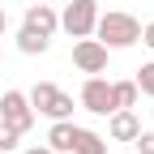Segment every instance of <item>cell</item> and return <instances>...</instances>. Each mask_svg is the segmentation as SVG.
I'll list each match as a JSON object with an SVG mask.
<instances>
[{
    "mask_svg": "<svg viewBox=\"0 0 154 154\" xmlns=\"http://www.w3.org/2000/svg\"><path fill=\"white\" fill-rule=\"evenodd\" d=\"M94 38L107 47V51H124L133 43H141V22L124 9H107L99 13V22H94Z\"/></svg>",
    "mask_w": 154,
    "mask_h": 154,
    "instance_id": "cell-1",
    "label": "cell"
},
{
    "mask_svg": "<svg viewBox=\"0 0 154 154\" xmlns=\"http://www.w3.org/2000/svg\"><path fill=\"white\" fill-rule=\"evenodd\" d=\"M26 99L34 107V116H47V120H73V94L60 90L56 82H34L26 90Z\"/></svg>",
    "mask_w": 154,
    "mask_h": 154,
    "instance_id": "cell-2",
    "label": "cell"
},
{
    "mask_svg": "<svg viewBox=\"0 0 154 154\" xmlns=\"http://www.w3.org/2000/svg\"><path fill=\"white\" fill-rule=\"evenodd\" d=\"M99 0H69L60 9V30L69 38H90L94 34V22H99Z\"/></svg>",
    "mask_w": 154,
    "mask_h": 154,
    "instance_id": "cell-3",
    "label": "cell"
},
{
    "mask_svg": "<svg viewBox=\"0 0 154 154\" xmlns=\"http://www.w3.org/2000/svg\"><path fill=\"white\" fill-rule=\"evenodd\" d=\"M0 120L13 124L22 137L34 128V107H30V99H26V90H5V94H0Z\"/></svg>",
    "mask_w": 154,
    "mask_h": 154,
    "instance_id": "cell-4",
    "label": "cell"
},
{
    "mask_svg": "<svg viewBox=\"0 0 154 154\" xmlns=\"http://www.w3.org/2000/svg\"><path fill=\"white\" fill-rule=\"evenodd\" d=\"M77 103H82L90 116H111V82L103 73H90L86 82H82V94H77Z\"/></svg>",
    "mask_w": 154,
    "mask_h": 154,
    "instance_id": "cell-5",
    "label": "cell"
},
{
    "mask_svg": "<svg viewBox=\"0 0 154 154\" xmlns=\"http://www.w3.org/2000/svg\"><path fill=\"white\" fill-rule=\"evenodd\" d=\"M107 56H111V51H107L94 34L73 43V64L82 69V73H107Z\"/></svg>",
    "mask_w": 154,
    "mask_h": 154,
    "instance_id": "cell-6",
    "label": "cell"
},
{
    "mask_svg": "<svg viewBox=\"0 0 154 154\" xmlns=\"http://www.w3.org/2000/svg\"><path fill=\"white\" fill-rule=\"evenodd\" d=\"M22 26H30V30H38V34H56L60 30V13H56L51 5H38V0H30L26 5V17H22Z\"/></svg>",
    "mask_w": 154,
    "mask_h": 154,
    "instance_id": "cell-7",
    "label": "cell"
},
{
    "mask_svg": "<svg viewBox=\"0 0 154 154\" xmlns=\"http://www.w3.org/2000/svg\"><path fill=\"white\" fill-rule=\"evenodd\" d=\"M137 133H141V120H137L133 107H116L111 111V120H107V137L111 141H133Z\"/></svg>",
    "mask_w": 154,
    "mask_h": 154,
    "instance_id": "cell-8",
    "label": "cell"
},
{
    "mask_svg": "<svg viewBox=\"0 0 154 154\" xmlns=\"http://www.w3.org/2000/svg\"><path fill=\"white\" fill-rule=\"evenodd\" d=\"M107 146H111V141L103 137V133L73 124V150H69V154H107Z\"/></svg>",
    "mask_w": 154,
    "mask_h": 154,
    "instance_id": "cell-9",
    "label": "cell"
},
{
    "mask_svg": "<svg viewBox=\"0 0 154 154\" xmlns=\"http://www.w3.org/2000/svg\"><path fill=\"white\" fill-rule=\"evenodd\" d=\"M47 146H51L56 154H69V150H73V120H51V128H47Z\"/></svg>",
    "mask_w": 154,
    "mask_h": 154,
    "instance_id": "cell-10",
    "label": "cell"
},
{
    "mask_svg": "<svg viewBox=\"0 0 154 154\" xmlns=\"http://www.w3.org/2000/svg\"><path fill=\"white\" fill-rule=\"evenodd\" d=\"M47 47H51V38H47V34H38V30H30V26L17 30V51H26V56H43Z\"/></svg>",
    "mask_w": 154,
    "mask_h": 154,
    "instance_id": "cell-11",
    "label": "cell"
},
{
    "mask_svg": "<svg viewBox=\"0 0 154 154\" xmlns=\"http://www.w3.org/2000/svg\"><path fill=\"white\" fill-rule=\"evenodd\" d=\"M141 90L137 82H111V107H137Z\"/></svg>",
    "mask_w": 154,
    "mask_h": 154,
    "instance_id": "cell-12",
    "label": "cell"
},
{
    "mask_svg": "<svg viewBox=\"0 0 154 154\" xmlns=\"http://www.w3.org/2000/svg\"><path fill=\"white\" fill-rule=\"evenodd\" d=\"M133 82H137V90L146 94V99H154V60H146V64L137 69V77H133Z\"/></svg>",
    "mask_w": 154,
    "mask_h": 154,
    "instance_id": "cell-13",
    "label": "cell"
},
{
    "mask_svg": "<svg viewBox=\"0 0 154 154\" xmlns=\"http://www.w3.org/2000/svg\"><path fill=\"white\" fill-rule=\"evenodd\" d=\"M17 146H22V133H17L13 124H5V120H0V154H13Z\"/></svg>",
    "mask_w": 154,
    "mask_h": 154,
    "instance_id": "cell-14",
    "label": "cell"
},
{
    "mask_svg": "<svg viewBox=\"0 0 154 154\" xmlns=\"http://www.w3.org/2000/svg\"><path fill=\"white\" fill-rule=\"evenodd\" d=\"M133 146H137V154H154V128H141L133 137Z\"/></svg>",
    "mask_w": 154,
    "mask_h": 154,
    "instance_id": "cell-15",
    "label": "cell"
},
{
    "mask_svg": "<svg viewBox=\"0 0 154 154\" xmlns=\"http://www.w3.org/2000/svg\"><path fill=\"white\" fill-rule=\"evenodd\" d=\"M141 43L154 51V22H146V26H141Z\"/></svg>",
    "mask_w": 154,
    "mask_h": 154,
    "instance_id": "cell-16",
    "label": "cell"
},
{
    "mask_svg": "<svg viewBox=\"0 0 154 154\" xmlns=\"http://www.w3.org/2000/svg\"><path fill=\"white\" fill-rule=\"evenodd\" d=\"M22 154H56V150H51V146H26Z\"/></svg>",
    "mask_w": 154,
    "mask_h": 154,
    "instance_id": "cell-17",
    "label": "cell"
},
{
    "mask_svg": "<svg viewBox=\"0 0 154 154\" xmlns=\"http://www.w3.org/2000/svg\"><path fill=\"white\" fill-rule=\"evenodd\" d=\"M5 30H9V13H5V5H0V38H5Z\"/></svg>",
    "mask_w": 154,
    "mask_h": 154,
    "instance_id": "cell-18",
    "label": "cell"
},
{
    "mask_svg": "<svg viewBox=\"0 0 154 154\" xmlns=\"http://www.w3.org/2000/svg\"><path fill=\"white\" fill-rule=\"evenodd\" d=\"M38 5H51V0H38Z\"/></svg>",
    "mask_w": 154,
    "mask_h": 154,
    "instance_id": "cell-19",
    "label": "cell"
},
{
    "mask_svg": "<svg viewBox=\"0 0 154 154\" xmlns=\"http://www.w3.org/2000/svg\"><path fill=\"white\" fill-rule=\"evenodd\" d=\"M0 56H5V47H0Z\"/></svg>",
    "mask_w": 154,
    "mask_h": 154,
    "instance_id": "cell-20",
    "label": "cell"
}]
</instances>
